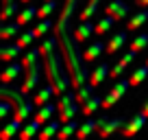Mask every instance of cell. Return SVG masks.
Returning <instances> with one entry per match:
<instances>
[{
	"label": "cell",
	"instance_id": "obj_41",
	"mask_svg": "<svg viewBox=\"0 0 148 140\" xmlns=\"http://www.w3.org/2000/svg\"><path fill=\"white\" fill-rule=\"evenodd\" d=\"M2 2H5V7H7V5H11V2H15V0H2Z\"/></svg>",
	"mask_w": 148,
	"mask_h": 140
},
{
	"label": "cell",
	"instance_id": "obj_5",
	"mask_svg": "<svg viewBox=\"0 0 148 140\" xmlns=\"http://www.w3.org/2000/svg\"><path fill=\"white\" fill-rule=\"evenodd\" d=\"M76 5H79V0H65V2H63L61 13H59V20H57V24H55L57 37H59V35H65V33H74V31H72V22H70V18H72Z\"/></svg>",
	"mask_w": 148,
	"mask_h": 140
},
{
	"label": "cell",
	"instance_id": "obj_31",
	"mask_svg": "<svg viewBox=\"0 0 148 140\" xmlns=\"http://www.w3.org/2000/svg\"><path fill=\"white\" fill-rule=\"evenodd\" d=\"M20 28H22V26H20L18 22H13V24H5V26H2V31H0V37L7 42V40H11L13 35H18Z\"/></svg>",
	"mask_w": 148,
	"mask_h": 140
},
{
	"label": "cell",
	"instance_id": "obj_34",
	"mask_svg": "<svg viewBox=\"0 0 148 140\" xmlns=\"http://www.w3.org/2000/svg\"><path fill=\"white\" fill-rule=\"evenodd\" d=\"M33 40H37V35H35V28H28V31H24L22 35L18 37V44H20L22 48H26L28 44L33 42Z\"/></svg>",
	"mask_w": 148,
	"mask_h": 140
},
{
	"label": "cell",
	"instance_id": "obj_33",
	"mask_svg": "<svg viewBox=\"0 0 148 140\" xmlns=\"http://www.w3.org/2000/svg\"><path fill=\"white\" fill-rule=\"evenodd\" d=\"M146 46H148V33H139L137 37L131 42V48H133V51H137V53H142Z\"/></svg>",
	"mask_w": 148,
	"mask_h": 140
},
{
	"label": "cell",
	"instance_id": "obj_17",
	"mask_svg": "<svg viewBox=\"0 0 148 140\" xmlns=\"http://www.w3.org/2000/svg\"><path fill=\"white\" fill-rule=\"evenodd\" d=\"M42 127H44L42 123L37 121V118H33V121H28L26 127H22V129H20V138H22V140H31L35 134H39V129H42Z\"/></svg>",
	"mask_w": 148,
	"mask_h": 140
},
{
	"label": "cell",
	"instance_id": "obj_30",
	"mask_svg": "<svg viewBox=\"0 0 148 140\" xmlns=\"http://www.w3.org/2000/svg\"><path fill=\"white\" fill-rule=\"evenodd\" d=\"M98 5H100V0H87V7H85L83 11H81V22H85V20H89L94 13H96V9H98Z\"/></svg>",
	"mask_w": 148,
	"mask_h": 140
},
{
	"label": "cell",
	"instance_id": "obj_42",
	"mask_svg": "<svg viewBox=\"0 0 148 140\" xmlns=\"http://www.w3.org/2000/svg\"><path fill=\"white\" fill-rule=\"evenodd\" d=\"M22 2H24V5H31V2H33V0H22Z\"/></svg>",
	"mask_w": 148,
	"mask_h": 140
},
{
	"label": "cell",
	"instance_id": "obj_10",
	"mask_svg": "<svg viewBox=\"0 0 148 140\" xmlns=\"http://www.w3.org/2000/svg\"><path fill=\"white\" fill-rule=\"evenodd\" d=\"M126 40H129V33H126V31L113 33V35H111V40L107 42V53H109V55H116V53L126 44Z\"/></svg>",
	"mask_w": 148,
	"mask_h": 140
},
{
	"label": "cell",
	"instance_id": "obj_11",
	"mask_svg": "<svg viewBox=\"0 0 148 140\" xmlns=\"http://www.w3.org/2000/svg\"><path fill=\"white\" fill-rule=\"evenodd\" d=\"M146 118H148V116H144V114L139 112L137 116H133L131 121H126V125L122 127V136H133V134H137V131L146 125Z\"/></svg>",
	"mask_w": 148,
	"mask_h": 140
},
{
	"label": "cell",
	"instance_id": "obj_39",
	"mask_svg": "<svg viewBox=\"0 0 148 140\" xmlns=\"http://www.w3.org/2000/svg\"><path fill=\"white\" fill-rule=\"evenodd\" d=\"M135 5L142 7V9H146V7H148V0H135Z\"/></svg>",
	"mask_w": 148,
	"mask_h": 140
},
{
	"label": "cell",
	"instance_id": "obj_36",
	"mask_svg": "<svg viewBox=\"0 0 148 140\" xmlns=\"http://www.w3.org/2000/svg\"><path fill=\"white\" fill-rule=\"evenodd\" d=\"M15 13H18V0L11 2V5H7L5 9H2V20H9L11 15H15Z\"/></svg>",
	"mask_w": 148,
	"mask_h": 140
},
{
	"label": "cell",
	"instance_id": "obj_23",
	"mask_svg": "<svg viewBox=\"0 0 148 140\" xmlns=\"http://www.w3.org/2000/svg\"><path fill=\"white\" fill-rule=\"evenodd\" d=\"M76 129H79V123L72 118V121H68V123H63V125H61V129L57 131V138H59V140H65V138H70L72 134H76Z\"/></svg>",
	"mask_w": 148,
	"mask_h": 140
},
{
	"label": "cell",
	"instance_id": "obj_2",
	"mask_svg": "<svg viewBox=\"0 0 148 140\" xmlns=\"http://www.w3.org/2000/svg\"><path fill=\"white\" fill-rule=\"evenodd\" d=\"M39 48H31L28 53H24L22 57V64H24V83L20 85V92L22 94H31L33 88L39 83Z\"/></svg>",
	"mask_w": 148,
	"mask_h": 140
},
{
	"label": "cell",
	"instance_id": "obj_14",
	"mask_svg": "<svg viewBox=\"0 0 148 140\" xmlns=\"http://www.w3.org/2000/svg\"><path fill=\"white\" fill-rule=\"evenodd\" d=\"M102 51H107V44H102V42H94V44H89V46L83 51V59H85V64H92L94 59H98V55H100Z\"/></svg>",
	"mask_w": 148,
	"mask_h": 140
},
{
	"label": "cell",
	"instance_id": "obj_3",
	"mask_svg": "<svg viewBox=\"0 0 148 140\" xmlns=\"http://www.w3.org/2000/svg\"><path fill=\"white\" fill-rule=\"evenodd\" d=\"M0 98H9V101L13 103V116L18 118V121H22V123L26 121L33 114V110H35V103L28 101V96L22 94L20 90L9 88V83H5V88H0Z\"/></svg>",
	"mask_w": 148,
	"mask_h": 140
},
{
	"label": "cell",
	"instance_id": "obj_16",
	"mask_svg": "<svg viewBox=\"0 0 148 140\" xmlns=\"http://www.w3.org/2000/svg\"><path fill=\"white\" fill-rule=\"evenodd\" d=\"M52 96H55V88H52V85L48 83V85H44V88L39 90V92H35V96H33V103H35L37 107H42L44 103H48Z\"/></svg>",
	"mask_w": 148,
	"mask_h": 140
},
{
	"label": "cell",
	"instance_id": "obj_29",
	"mask_svg": "<svg viewBox=\"0 0 148 140\" xmlns=\"http://www.w3.org/2000/svg\"><path fill=\"white\" fill-rule=\"evenodd\" d=\"M57 9V5H55V0H44V5L37 9V18L39 20H44V18H50V13Z\"/></svg>",
	"mask_w": 148,
	"mask_h": 140
},
{
	"label": "cell",
	"instance_id": "obj_9",
	"mask_svg": "<svg viewBox=\"0 0 148 140\" xmlns=\"http://www.w3.org/2000/svg\"><path fill=\"white\" fill-rule=\"evenodd\" d=\"M129 11H131V7L126 5V2H122V0H113V2H109V5L105 7V13H107V15H113L116 20L126 18V15H129Z\"/></svg>",
	"mask_w": 148,
	"mask_h": 140
},
{
	"label": "cell",
	"instance_id": "obj_26",
	"mask_svg": "<svg viewBox=\"0 0 148 140\" xmlns=\"http://www.w3.org/2000/svg\"><path fill=\"white\" fill-rule=\"evenodd\" d=\"M129 88H131V81H129V79H122V81H118V83L109 90V96L118 103V98H120V96H122V94H124Z\"/></svg>",
	"mask_w": 148,
	"mask_h": 140
},
{
	"label": "cell",
	"instance_id": "obj_1",
	"mask_svg": "<svg viewBox=\"0 0 148 140\" xmlns=\"http://www.w3.org/2000/svg\"><path fill=\"white\" fill-rule=\"evenodd\" d=\"M39 53H42V59H44V75H46L48 83L55 88V96H61L63 92H68L72 81H70V72L65 68V61H61L63 55L59 51L57 35L44 40L42 46H39Z\"/></svg>",
	"mask_w": 148,
	"mask_h": 140
},
{
	"label": "cell",
	"instance_id": "obj_15",
	"mask_svg": "<svg viewBox=\"0 0 148 140\" xmlns=\"http://www.w3.org/2000/svg\"><path fill=\"white\" fill-rule=\"evenodd\" d=\"M55 112H59V110H57V103L52 105V103L48 101V103H44L42 107H39V110L35 112V118H37L39 123H42V125H46V123L52 118V114H55Z\"/></svg>",
	"mask_w": 148,
	"mask_h": 140
},
{
	"label": "cell",
	"instance_id": "obj_27",
	"mask_svg": "<svg viewBox=\"0 0 148 140\" xmlns=\"http://www.w3.org/2000/svg\"><path fill=\"white\" fill-rule=\"evenodd\" d=\"M113 24H116V18H113V15H107V18H100V20L96 22V35H105V33H109Z\"/></svg>",
	"mask_w": 148,
	"mask_h": 140
},
{
	"label": "cell",
	"instance_id": "obj_4",
	"mask_svg": "<svg viewBox=\"0 0 148 140\" xmlns=\"http://www.w3.org/2000/svg\"><path fill=\"white\" fill-rule=\"evenodd\" d=\"M79 98H76V92H63L59 96V101H57V110H59V121L61 123H68V121H72L76 114H79Z\"/></svg>",
	"mask_w": 148,
	"mask_h": 140
},
{
	"label": "cell",
	"instance_id": "obj_19",
	"mask_svg": "<svg viewBox=\"0 0 148 140\" xmlns=\"http://www.w3.org/2000/svg\"><path fill=\"white\" fill-rule=\"evenodd\" d=\"M61 125H63L61 121H48L46 125H44V129L37 134L39 140H48V138H52V136H57V131L61 129Z\"/></svg>",
	"mask_w": 148,
	"mask_h": 140
},
{
	"label": "cell",
	"instance_id": "obj_43",
	"mask_svg": "<svg viewBox=\"0 0 148 140\" xmlns=\"http://www.w3.org/2000/svg\"><path fill=\"white\" fill-rule=\"evenodd\" d=\"M146 66H148V59H146Z\"/></svg>",
	"mask_w": 148,
	"mask_h": 140
},
{
	"label": "cell",
	"instance_id": "obj_21",
	"mask_svg": "<svg viewBox=\"0 0 148 140\" xmlns=\"http://www.w3.org/2000/svg\"><path fill=\"white\" fill-rule=\"evenodd\" d=\"M98 107H102V98H100V96H96V94H94V96H89L87 101H85L83 105H81V112H83L85 116H92V114L96 112Z\"/></svg>",
	"mask_w": 148,
	"mask_h": 140
},
{
	"label": "cell",
	"instance_id": "obj_7",
	"mask_svg": "<svg viewBox=\"0 0 148 140\" xmlns=\"http://www.w3.org/2000/svg\"><path fill=\"white\" fill-rule=\"evenodd\" d=\"M135 57H137V51H133V48H131L129 53H124V57H122V59L118 61L113 68H111V75H109V77H113V79L122 77V72H124V70H126V68H129V66L135 61Z\"/></svg>",
	"mask_w": 148,
	"mask_h": 140
},
{
	"label": "cell",
	"instance_id": "obj_20",
	"mask_svg": "<svg viewBox=\"0 0 148 140\" xmlns=\"http://www.w3.org/2000/svg\"><path fill=\"white\" fill-rule=\"evenodd\" d=\"M96 129H98V118L94 121V118H89V116H87V121L79 125V129H76V136L83 140V138H87V136L92 134V131H96Z\"/></svg>",
	"mask_w": 148,
	"mask_h": 140
},
{
	"label": "cell",
	"instance_id": "obj_22",
	"mask_svg": "<svg viewBox=\"0 0 148 140\" xmlns=\"http://www.w3.org/2000/svg\"><path fill=\"white\" fill-rule=\"evenodd\" d=\"M20 51H22V46H20L18 42L15 44H5L2 51H0V59L2 61H11V59H15V57L20 55Z\"/></svg>",
	"mask_w": 148,
	"mask_h": 140
},
{
	"label": "cell",
	"instance_id": "obj_32",
	"mask_svg": "<svg viewBox=\"0 0 148 140\" xmlns=\"http://www.w3.org/2000/svg\"><path fill=\"white\" fill-rule=\"evenodd\" d=\"M89 96H94V85L87 81V83H85L83 88H79V90H76V98H79V103L83 105V103L87 101Z\"/></svg>",
	"mask_w": 148,
	"mask_h": 140
},
{
	"label": "cell",
	"instance_id": "obj_40",
	"mask_svg": "<svg viewBox=\"0 0 148 140\" xmlns=\"http://www.w3.org/2000/svg\"><path fill=\"white\" fill-rule=\"evenodd\" d=\"M142 114H144V116H148V101L144 103V107H142Z\"/></svg>",
	"mask_w": 148,
	"mask_h": 140
},
{
	"label": "cell",
	"instance_id": "obj_6",
	"mask_svg": "<svg viewBox=\"0 0 148 140\" xmlns=\"http://www.w3.org/2000/svg\"><path fill=\"white\" fill-rule=\"evenodd\" d=\"M126 125V118L124 116H118V118H109L107 114H102L100 118H98V129L96 134L100 136V138H107V136H111L113 131H122V127Z\"/></svg>",
	"mask_w": 148,
	"mask_h": 140
},
{
	"label": "cell",
	"instance_id": "obj_8",
	"mask_svg": "<svg viewBox=\"0 0 148 140\" xmlns=\"http://www.w3.org/2000/svg\"><path fill=\"white\" fill-rule=\"evenodd\" d=\"M92 35H96V24H92L89 20H85V22H81L79 26L74 28V40L79 44H83V42H87Z\"/></svg>",
	"mask_w": 148,
	"mask_h": 140
},
{
	"label": "cell",
	"instance_id": "obj_13",
	"mask_svg": "<svg viewBox=\"0 0 148 140\" xmlns=\"http://www.w3.org/2000/svg\"><path fill=\"white\" fill-rule=\"evenodd\" d=\"M20 72H24V64L22 61H11V64L2 70V83H11L13 79H18Z\"/></svg>",
	"mask_w": 148,
	"mask_h": 140
},
{
	"label": "cell",
	"instance_id": "obj_35",
	"mask_svg": "<svg viewBox=\"0 0 148 140\" xmlns=\"http://www.w3.org/2000/svg\"><path fill=\"white\" fill-rule=\"evenodd\" d=\"M48 28H52V22H50V20H48V18L39 20V24L35 26V35H37V37H42V35L48 31Z\"/></svg>",
	"mask_w": 148,
	"mask_h": 140
},
{
	"label": "cell",
	"instance_id": "obj_38",
	"mask_svg": "<svg viewBox=\"0 0 148 140\" xmlns=\"http://www.w3.org/2000/svg\"><path fill=\"white\" fill-rule=\"evenodd\" d=\"M113 105H116V101H113V98L107 94V96L102 98V110H109V107H113Z\"/></svg>",
	"mask_w": 148,
	"mask_h": 140
},
{
	"label": "cell",
	"instance_id": "obj_37",
	"mask_svg": "<svg viewBox=\"0 0 148 140\" xmlns=\"http://www.w3.org/2000/svg\"><path fill=\"white\" fill-rule=\"evenodd\" d=\"M11 110H13V103L9 98H2V103H0V118H7Z\"/></svg>",
	"mask_w": 148,
	"mask_h": 140
},
{
	"label": "cell",
	"instance_id": "obj_12",
	"mask_svg": "<svg viewBox=\"0 0 148 140\" xmlns=\"http://www.w3.org/2000/svg\"><path fill=\"white\" fill-rule=\"evenodd\" d=\"M109 75H111L109 64H100L98 68H94L92 72H89V79H87V81L94 85V88H98V85H100V83H102V81H105Z\"/></svg>",
	"mask_w": 148,
	"mask_h": 140
},
{
	"label": "cell",
	"instance_id": "obj_28",
	"mask_svg": "<svg viewBox=\"0 0 148 140\" xmlns=\"http://www.w3.org/2000/svg\"><path fill=\"white\" fill-rule=\"evenodd\" d=\"M146 77H148V66L144 64V66H139V68L133 70V75L129 77V81H131V85H139Z\"/></svg>",
	"mask_w": 148,
	"mask_h": 140
},
{
	"label": "cell",
	"instance_id": "obj_18",
	"mask_svg": "<svg viewBox=\"0 0 148 140\" xmlns=\"http://www.w3.org/2000/svg\"><path fill=\"white\" fill-rule=\"evenodd\" d=\"M146 22H148V7L142 9L139 13H135L133 18L126 22V31H137V28L142 26V24H146Z\"/></svg>",
	"mask_w": 148,
	"mask_h": 140
},
{
	"label": "cell",
	"instance_id": "obj_24",
	"mask_svg": "<svg viewBox=\"0 0 148 140\" xmlns=\"http://www.w3.org/2000/svg\"><path fill=\"white\" fill-rule=\"evenodd\" d=\"M20 129H22V121H18V118L13 116V121L11 123H7V127L2 129V140H9V138H13L15 134H20Z\"/></svg>",
	"mask_w": 148,
	"mask_h": 140
},
{
	"label": "cell",
	"instance_id": "obj_25",
	"mask_svg": "<svg viewBox=\"0 0 148 140\" xmlns=\"http://www.w3.org/2000/svg\"><path fill=\"white\" fill-rule=\"evenodd\" d=\"M35 15H37V7L28 5L26 9H24V11H20V13H18V18H15V22H18L20 26H26V24L31 22V20L35 18Z\"/></svg>",
	"mask_w": 148,
	"mask_h": 140
}]
</instances>
